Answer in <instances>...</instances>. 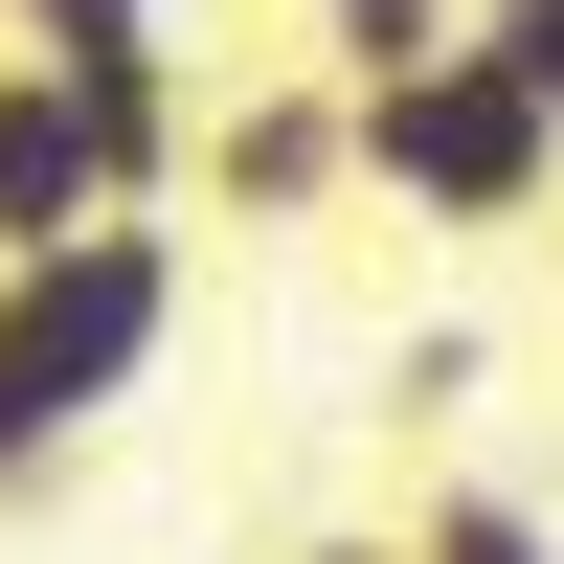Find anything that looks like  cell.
<instances>
[{
    "instance_id": "8992f818",
    "label": "cell",
    "mask_w": 564,
    "mask_h": 564,
    "mask_svg": "<svg viewBox=\"0 0 564 564\" xmlns=\"http://www.w3.org/2000/svg\"><path fill=\"white\" fill-rule=\"evenodd\" d=\"M406 564H564V542H542V497H497V475H430V497H406Z\"/></svg>"
},
{
    "instance_id": "52a82bcc",
    "label": "cell",
    "mask_w": 564,
    "mask_h": 564,
    "mask_svg": "<svg viewBox=\"0 0 564 564\" xmlns=\"http://www.w3.org/2000/svg\"><path fill=\"white\" fill-rule=\"evenodd\" d=\"M475 45H497V68L542 90V113H564V0H475Z\"/></svg>"
},
{
    "instance_id": "277c9868",
    "label": "cell",
    "mask_w": 564,
    "mask_h": 564,
    "mask_svg": "<svg viewBox=\"0 0 564 564\" xmlns=\"http://www.w3.org/2000/svg\"><path fill=\"white\" fill-rule=\"evenodd\" d=\"M90 226H135L113 204V159H90V113L0 45V271H45V249H90Z\"/></svg>"
},
{
    "instance_id": "3957f363",
    "label": "cell",
    "mask_w": 564,
    "mask_h": 564,
    "mask_svg": "<svg viewBox=\"0 0 564 564\" xmlns=\"http://www.w3.org/2000/svg\"><path fill=\"white\" fill-rule=\"evenodd\" d=\"M339 181H361V113H339L316 68H271V90L204 113V204H226V226H316Z\"/></svg>"
},
{
    "instance_id": "7a4b0ae2",
    "label": "cell",
    "mask_w": 564,
    "mask_h": 564,
    "mask_svg": "<svg viewBox=\"0 0 564 564\" xmlns=\"http://www.w3.org/2000/svg\"><path fill=\"white\" fill-rule=\"evenodd\" d=\"M361 181H384L406 226H452V249H497V226H542V204H564V113L497 68V45H452V68L361 90Z\"/></svg>"
},
{
    "instance_id": "5b68a950",
    "label": "cell",
    "mask_w": 564,
    "mask_h": 564,
    "mask_svg": "<svg viewBox=\"0 0 564 564\" xmlns=\"http://www.w3.org/2000/svg\"><path fill=\"white\" fill-rule=\"evenodd\" d=\"M452 45H475V0H294V68L339 90V113L406 90V68H452Z\"/></svg>"
},
{
    "instance_id": "6da1fadb",
    "label": "cell",
    "mask_w": 564,
    "mask_h": 564,
    "mask_svg": "<svg viewBox=\"0 0 564 564\" xmlns=\"http://www.w3.org/2000/svg\"><path fill=\"white\" fill-rule=\"evenodd\" d=\"M159 339H181V249H159V226H90V249L0 271V497L68 475V452L159 384Z\"/></svg>"
},
{
    "instance_id": "ba28073f",
    "label": "cell",
    "mask_w": 564,
    "mask_h": 564,
    "mask_svg": "<svg viewBox=\"0 0 564 564\" xmlns=\"http://www.w3.org/2000/svg\"><path fill=\"white\" fill-rule=\"evenodd\" d=\"M294 564H406V520H384V542H294Z\"/></svg>"
}]
</instances>
